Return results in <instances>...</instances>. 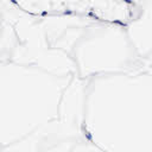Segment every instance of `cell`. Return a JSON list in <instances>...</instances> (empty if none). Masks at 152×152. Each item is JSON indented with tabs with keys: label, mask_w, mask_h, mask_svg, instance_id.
Returning <instances> with one entry per match:
<instances>
[{
	"label": "cell",
	"mask_w": 152,
	"mask_h": 152,
	"mask_svg": "<svg viewBox=\"0 0 152 152\" xmlns=\"http://www.w3.org/2000/svg\"><path fill=\"white\" fill-rule=\"evenodd\" d=\"M10 62V61H8ZM7 84L0 70V146L21 141L58 116L63 90L72 76H59L36 66L10 62Z\"/></svg>",
	"instance_id": "1"
},
{
	"label": "cell",
	"mask_w": 152,
	"mask_h": 152,
	"mask_svg": "<svg viewBox=\"0 0 152 152\" xmlns=\"http://www.w3.org/2000/svg\"><path fill=\"white\" fill-rule=\"evenodd\" d=\"M15 44L17 37L14 30L4 13L2 0H0V63L10 61Z\"/></svg>",
	"instance_id": "3"
},
{
	"label": "cell",
	"mask_w": 152,
	"mask_h": 152,
	"mask_svg": "<svg viewBox=\"0 0 152 152\" xmlns=\"http://www.w3.org/2000/svg\"><path fill=\"white\" fill-rule=\"evenodd\" d=\"M75 65V76L89 78L99 75L151 72L132 46L126 28L119 25L84 26L69 49Z\"/></svg>",
	"instance_id": "2"
}]
</instances>
